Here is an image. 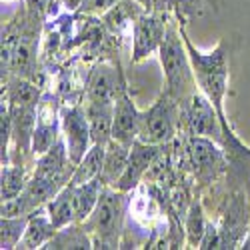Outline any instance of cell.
<instances>
[{
  "mask_svg": "<svg viewBox=\"0 0 250 250\" xmlns=\"http://www.w3.org/2000/svg\"><path fill=\"white\" fill-rule=\"evenodd\" d=\"M164 146L166 144H148V142L136 140L130 146L126 168H124L122 176L114 184V188H118L122 192L136 190L138 184L144 178V174L150 170V166H154V162L164 154Z\"/></svg>",
  "mask_w": 250,
  "mask_h": 250,
  "instance_id": "9",
  "label": "cell"
},
{
  "mask_svg": "<svg viewBox=\"0 0 250 250\" xmlns=\"http://www.w3.org/2000/svg\"><path fill=\"white\" fill-rule=\"evenodd\" d=\"M60 130L66 140V148L72 164L76 166L84 154L92 146V134H90V124L86 116V108L80 104L72 106H62L60 110Z\"/></svg>",
  "mask_w": 250,
  "mask_h": 250,
  "instance_id": "6",
  "label": "cell"
},
{
  "mask_svg": "<svg viewBox=\"0 0 250 250\" xmlns=\"http://www.w3.org/2000/svg\"><path fill=\"white\" fill-rule=\"evenodd\" d=\"M180 128V102L168 92L162 90L152 102V106L142 110L138 140L148 144H168L174 140Z\"/></svg>",
  "mask_w": 250,
  "mask_h": 250,
  "instance_id": "4",
  "label": "cell"
},
{
  "mask_svg": "<svg viewBox=\"0 0 250 250\" xmlns=\"http://www.w3.org/2000/svg\"><path fill=\"white\" fill-rule=\"evenodd\" d=\"M56 228L50 222L48 214H46V208L40 206L30 214L28 226L24 230V236L20 238L18 242V250H32V248H44V244L54 236Z\"/></svg>",
  "mask_w": 250,
  "mask_h": 250,
  "instance_id": "14",
  "label": "cell"
},
{
  "mask_svg": "<svg viewBox=\"0 0 250 250\" xmlns=\"http://www.w3.org/2000/svg\"><path fill=\"white\" fill-rule=\"evenodd\" d=\"M180 32H182L186 50H188V56H190V64H192V72L196 78L198 90L214 104V108L220 116V122H222V128H224V138L234 134L230 124H228L226 112H224V100H226V92H228V76H230L226 42L220 40L214 50L200 52L190 42V38L186 36V30L182 24H180Z\"/></svg>",
  "mask_w": 250,
  "mask_h": 250,
  "instance_id": "1",
  "label": "cell"
},
{
  "mask_svg": "<svg viewBox=\"0 0 250 250\" xmlns=\"http://www.w3.org/2000/svg\"><path fill=\"white\" fill-rule=\"evenodd\" d=\"M86 116L90 124V134L94 144H108L112 140L114 102L112 100H88Z\"/></svg>",
  "mask_w": 250,
  "mask_h": 250,
  "instance_id": "13",
  "label": "cell"
},
{
  "mask_svg": "<svg viewBox=\"0 0 250 250\" xmlns=\"http://www.w3.org/2000/svg\"><path fill=\"white\" fill-rule=\"evenodd\" d=\"M146 12H164L168 6V0H136Z\"/></svg>",
  "mask_w": 250,
  "mask_h": 250,
  "instance_id": "24",
  "label": "cell"
},
{
  "mask_svg": "<svg viewBox=\"0 0 250 250\" xmlns=\"http://www.w3.org/2000/svg\"><path fill=\"white\" fill-rule=\"evenodd\" d=\"M46 214L54 228L68 226L72 222H78V208H76V194H74V186L68 182L50 202L44 204Z\"/></svg>",
  "mask_w": 250,
  "mask_h": 250,
  "instance_id": "15",
  "label": "cell"
},
{
  "mask_svg": "<svg viewBox=\"0 0 250 250\" xmlns=\"http://www.w3.org/2000/svg\"><path fill=\"white\" fill-rule=\"evenodd\" d=\"M158 58L166 78V90L178 102H184L190 94L198 90L192 64H190V56L180 32V24H176L174 20H168L164 40L158 48Z\"/></svg>",
  "mask_w": 250,
  "mask_h": 250,
  "instance_id": "2",
  "label": "cell"
},
{
  "mask_svg": "<svg viewBox=\"0 0 250 250\" xmlns=\"http://www.w3.org/2000/svg\"><path fill=\"white\" fill-rule=\"evenodd\" d=\"M44 248H94L92 236L84 228V222H72L62 226L54 232V236L44 244Z\"/></svg>",
  "mask_w": 250,
  "mask_h": 250,
  "instance_id": "17",
  "label": "cell"
},
{
  "mask_svg": "<svg viewBox=\"0 0 250 250\" xmlns=\"http://www.w3.org/2000/svg\"><path fill=\"white\" fill-rule=\"evenodd\" d=\"M74 194H76V208H78V222H84L90 212L94 210V206L100 198V192L104 188V182L98 178L88 180L84 184H72Z\"/></svg>",
  "mask_w": 250,
  "mask_h": 250,
  "instance_id": "20",
  "label": "cell"
},
{
  "mask_svg": "<svg viewBox=\"0 0 250 250\" xmlns=\"http://www.w3.org/2000/svg\"><path fill=\"white\" fill-rule=\"evenodd\" d=\"M206 218H204V212H202V206L198 200L192 202L190 210H188V216H186V236H188V244L198 248L200 246V240L206 232Z\"/></svg>",
  "mask_w": 250,
  "mask_h": 250,
  "instance_id": "22",
  "label": "cell"
},
{
  "mask_svg": "<svg viewBox=\"0 0 250 250\" xmlns=\"http://www.w3.org/2000/svg\"><path fill=\"white\" fill-rule=\"evenodd\" d=\"M124 90H126V82L116 66V70L108 64H100L88 82V100H116Z\"/></svg>",
  "mask_w": 250,
  "mask_h": 250,
  "instance_id": "12",
  "label": "cell"
},
{
  "mask_svg": "<svg viewBox=\"0 0 250 250\" xmlns=\"http://www.w3.org/2000/svg\"><path fill=\"white\" fill-rule=\"evenodd\" d=\"M128 154H130V146H124L122 142L114 138L106 144V156H104V166L100 172V180L106 186H114L118 182L124 168H126Z\"/></svg>",
  "mask_w": 250,
  "mask_h": 250,
  "instance_id": "16",
  "label": "cell"
},
{
  "mask_svg": "<svg viewBox=\"0 0 250 250\" xmlns=\"http://www.w3.org/2000/svg\"><path fill=\"white\" fill-rule=\"evenodd\" d=\"M240 248H244V250H250V226H248V230H246V238L240 242Z\"/></svg>",
  "mask_w": 250,
  "mask_h": 250,
  "instance_id": "25",
  "label": "cell"
},
{
  "mask_svg": "<svg viewBox=\"0 0 250 250\" xmlns=\"http://www.w3.org/2000/svg\"><path fill=\"white\" fill-rule=\"evenodd\" d=\"M60 104L56 96L50 92H42L36 108V126L32 134V152L34 156H40L48 152L56 140L62 136L60 132Z\"/></svg>",
  "mask_w": 250,
  "mask_h": 250,
  "instance_id": "8",
  "label": "cell"
},
{
  "mask_svg": "<svg viewBox=\"0 0 250 250\" xmlns=\"http://www.w3.org/2000/svg\"><path fill=\"white\" fill-rule=\"evenodd\" d=\"M104 156H106V144H92L84 158L76 164L70 184H84L88 180L98 178L104 166Z\"/></svg>",
  "mask_w": 250,
  "mask_h": 250,
  "instance_id": "18",
  "label": "cell"
},
{
  "mask_svg": "<svg viewBox=\"0 0 250 250\" xmlns=\"http://www.w3.org/2000/svg\"><path fill=\"white\" fill-rule=\"evenodd\" d=\"M120 0H80L78 12L82 14H104L112 10Z\"/></svg>",
  "mask_w": 250,
  "mask_h": 250,
  "instance_id": "23",
  "label": "cell"
},
{
  "mask_svg": "<svg viewBox=\"0 0 250 250\" xmlns=\"http://www.w3.org/2000/svg\"><path fill=\"white\" fill-rule=\"evenodd\" d=\"M30 174H28V164H20V162H8L2 164V172H0V196L2 200L14 198L26 188Z\"/></svg>",
  "mask_w": 250,
  "mask_h": 250,
  "instance_id": "19",
  "label": "cell"
},
{
  "mask_svg": "<svg viewBox=\"0 0 250 250\" xmlns=\"http://www.w3.org/2000/svg\"><path fill=\"white\" fill-rule=\"evenodd\" d=\"M222 146L210 138L204 136H190L188 138V154H190V162L196 170V176L200 180L204 178H214V174L220 170L224 154L220 150Z\"/></svg>",
  "mask_w": 250,
  "mask_h": 250,
  "instance_id": "11",
  "label": "cell"
},
{
  "mask_svg": "<svg viewBox=\"0 0 250 250\" xmlns=\"http://www.w3.org/2000/svg\"><path fill=\"white\" fill-rule=\"evenodd\" d=\"M28 220H30V214L2 216V220H0V248H2V250L16 248L18 242H20V238L24 236Z\"/></svg>",
  "mask_w": 250,
  "mask_h": 250,
  "instance_id": "21",
  "label": "cell"
},
{
  "mask_svg": "<svg viewBox=\"0 0 250 250\" xmlns=\"http://www.w3.org/2000/svg\"><path fill=\"white\" fill-rule=\"evenodd\" d=\"M180 126L190 136H204L216 144H224V128L214 104L200 90L180 102Z\"/></svg>",
  "mask_w": 250,
  "mask_h": 250,
  "instance_id": "5",
  "label": "cell"
},
{
  "mask_svg": "<svg viewBox=\"0 0 250 250\" xmlns=\"http://www.w3.org/2000/svg\"><path fill=\"white\" fill-rule=\"evenodd\" d=\"M140 114L142 110L136 108V104L128 90H124L114 100V122H112V138L122 142L124 146H132L138 140L140 130Z\"/></svg>",
  "mask_w": 250,
  "mask_h": 250,
  "instance_id": "10",
  "label": "cell"
},
{
  "mask_svg": "<svg viewBox=\"0 0 250 250\" xmlns=\"http://www.w3.org/2000/svg\"><path fill=\"white\" fill-rule=\"evenodd\" d=\"M164 12H144L136 16L132 24V62H142L150 54L158 52L166 34Z\"/></svg>",
  "mask_w": 250,
  "mask_h": 250,
  "instance_id": "7",
  "label": "cell"
},
{
  "mask_svg": "<svg viewBox=\"0 0 250 250\" xmlns=\"http://www.w3.org/2000/svg\"><path fill=\"white\" fill-rule=\"evenodd\" d=\"M128 194L130 192H122L114 186L104 184L94 210L84 220V228L92 236L94 248H120L124 218L130 202Z\"/></svg>",
  "mask_w": 250,
  "mask_h": 250,
  "instance_id": "3",
  "label": "cell"
}]
</instances>
